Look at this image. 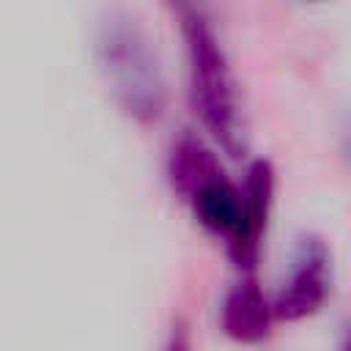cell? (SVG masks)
<instances>
[{
    "label": "cell",
    "instance_id": "8992f818",
    "mask_svg": "<svg viewBox=\"0 0 351 351\" xmlns=\"http://www.w3.org/2000/svg\"><path fill=\"white\" fill-rule=\"evenodd\" d=\"M274 321L277 318L271 310V299H266L255 274H241V280L233 282L222 299V310H219L222 332L236 343L252 346L269 337Z\"/></svg>",
    "mask_w": 351,
    "mask_h": 351
},
{
    "label": "cell",
    "instance_id": "6da1fadb",
    "mask_svg": "<svg viewBox=\"0 0 351 351\" xmlns=\"http://www.w3.org/2000/svg\"><path fill=\"white\" fill-rule=\"evenodd\" d=\"M176 5L186 44L189 104L214 143L225 154L241 156L247 151V121L225 49L195 0H176Z\"/></svg>",
    "mask_w": 351,
    "mask_h": 351
},
{
    "label": "cell",
    "instance_id": "277c9868",
    "mask_svg": "<svg viewBox=\"0 0 351 351\" xmlns=\"http://www.w3.org/2000/svg\"><path fill=\"white\" fill-rule=\"evenodd\" d=\"M332 285L329 250L318 236H304L296 244L288 277L271 296L277 321H302L321 310Z\"/></svg>",
    "mask_w": 351,
    "mask_h": 351
},
{
    "label": "cell",
    "instance_id": "3957f363",
    "mask_svg": "<svg viewBox=\"0 0 351 351\" xmlns=\"http://www.w3.org/2000/svg\"><path fill=\"white\" fill-rule=\"evenodd\" d=\"M104 80L126 115L151 123L165 110V80L148 36L129 16H110L99 36Z\"/></svg>",
    "mask_w": 351,
    "mask_h": 351
},
{
    "label": "cell",
    "instance_id": "7a4b0ae2",
    "mask_svg": "<svg viewBox=\"0 0 351 351\" xmlns=\"http://www.w3.org/2000/svg\"><path fill=\"white\" fill-rule=\"evenodd\" d=\"M167 173L176 195L189 206L192 217L217 239L228 252L241 239L244 225V192L230 181L214 148L195 134H181L173 143Z\"/></svg>",
    "mask_w": 351,
    "mask_h": 351
},
{
    "label": "cell",
    "instance_id": "5b68a950",
    "mask_svg": "<svg viewBox=\"0 0 351 351\" xmlns=\"http://www.w3.org/2000/svg\"><path fill=\"white\" fill-rule=\"evenodd\" d=\"M241 192H244L241 239L228 255L233 258V263L239 266L241 274H255V263H258V255H261V241H263L266 222H269L271 203H274V170H271V162L255 159L247 167Z\"/></svg>",
    "mask_w": 351,
    "mask_h": 351
},
{
    "label": "cell",
    "instance_id": "52a82bcc",
    "mask_svg": "<svg viewBox=\"0 0 351 351\" xmlns=\"http://www.w3.org/2000/svg\"><path fill=\"white\" fill-rule=\"evenodd\" d=\"M165 351H189V335H186L184 326H178V329L170 332V340H167Z\"/></svg>",
    "mask_w": 351,
    "mask_h": 351
}]
</instances>
